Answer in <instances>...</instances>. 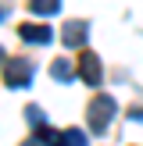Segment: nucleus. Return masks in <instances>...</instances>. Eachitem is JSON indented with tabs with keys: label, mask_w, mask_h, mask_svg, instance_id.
<instances>
[{
	"label": "nucleus",
	"mask_w": 143,
	"mask_h": 146,
	"mask_svg": "<svg viewBox=\"0 0 143 146\" xmlns=\"http://www.w3.org/2000/svg\"><path fill=\"white\" fill-rule=\"evenodd\" d=\"M111 118H114V100L107 96V93H100L90 104V128L93 132H104V128L111 125Z\"/></svg>",
	"instance_id": "f257e3e1"
},
{
	"label": "nucleus",
	"mask_w": 143,
	"mask_h": 146,
	"mask_svg": "<svg viewBox=\"0 0 143 146\" xmlns=\"http://www.w3.org/2000/svg\"><path fill=\"white\" fill-rule=\"evenodd\" d=\"M32 75H36L32 61H7V68H4V82L11 86V89H25V86L32 82Z\"/></svg>",
	"instance_id": "f03ea898"
},
{
	"label": "nucleus",
	"mask_w": 143,
	"mask_h": 146,
	"mask_svg": "<svg viewBox=\"0 0 143 146\" xmlns=\"http://www.w3.org/2000/svg\"><path fill=\"white\" fill-rule=\"evenodd\" d=\"M79 78H82L86 86H100V78H104L100 57H93V54H82V57H79Z\"/></svg>",
	"instance_id": "7ed1b4c3"
},
{
	"label": "nucleus",
	"mask_w": 143,
	"mask_h": 146,
	"mask_svg": "<svg viewBox=\"0 0 143 146\" xmlns=\"http://www.w3.org/2000/svg\"><path fill=\"white\" fill-rule=\"evenodd\" d=\"M18 32H21V39H25V43H36V46H47L50 36H54L47 25H21Z\"/></svg>",
	"instance_id": "20e7f679"
},
{
	"label": "nucleus",
	"mask_w": 143,
	"mask_h": 146,
	"mask_svg": "<svg viewBox=\"0 0 143 146\" xmlns=\"http://www.w3.org/2000/svg\"><path fill=\"white\" fill-rule=\"evenodd\" d=\"M86 43V21H68L64 25V46H82Z\"/></svg>",
	"instance_id": "39448f33"
},
{
	"label": "nucleus",
	"mask_w": 143,
	"mask_h": 146,
	"mask_svg": "<svg viewBox=\"0 0 143 146\" xmlns=\"http://www.w3.org/2000/svg\"><path fill=\"white\" fill-rule=\"evenodd\" d=\"M50 75H54L57 82H72V78L79 75V64H68V61H54V64H50Z\"/></svg>",
	"instance_id": "423d86ee"
},
{
	"label": "nucleus",
	"mask_w": 143,
	"mask_h": 146,
	"mask_svg": "<svg viewBox=\"0 0 143 146\" xmlns=\"http://www.w3.org/2000/svg\"><path fill=\"white\" fill-rule=\"evenodd\" d=\"M29 7H32L36 14H57L61 11V0H32Z\"/></svg>",
	"instance_id": "0eeeda50"
},
{
	"label": "nucleus",
	"mask_w": 143,
	"mask_h": 146,
	"mask_svg": "<svg viewBox=\"0 0 143 146\" xmlns=\"http://www.w3.org/2000/svg\"><path fill=\"white\" fill-rule=\"evenodd\" d=\"M61 146H86V135L79 128H64L61 132Z\"/></svg>",
	"instance_id": "6e6552de"
},
{
	"label": "nucleus",
	"mask_w": 143,
	"mask_h": 146,
	"mask_svg": "<svg viewBox=\"0 0 143 146\" xmlns=\"http://www.w3.org/2000/svg\"><path fill=\"white\" fill-rule=\"evenodd\" d=\"M25 118H29V125H32V128H43V125H47V114H43L36 104H29V107H25Z\"/></svg>",
	"instance_id": "1a4fd4ad"
},
{
	"label": "nucleus",
	"mask_w": 143,
	"mask_h": 146,
	"mask_svg": "<svg viewBox=\"0 0 143 146\" xmlns=\"http://www.w3.org/2000/svg\"><path fill=\"white\" fill-rule=\"evenodd\" d=\"M129 118H136V121H143V107H132V111H129Z\"/></svg>",
	"instance_id": "9d476101"
},
{
	"label": "nucleus",
	"mask_w": 143,
	"mask_h": 146,
	"mask_svg": "<svg viewBox=\"0 0 143 146\" xmlns=\"http://www.w3.org/2000/svg\"><path fill=\"white\" fill-rule=\"evenodd\" d=\"M0 21H4V7H0Z\"/></svg>",
	"instance_id": "9b49d317"
}]
</instances>
